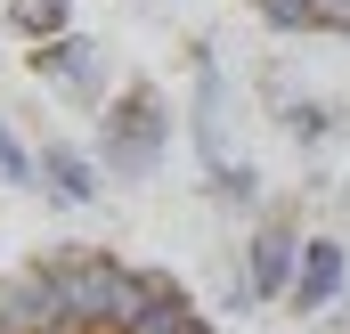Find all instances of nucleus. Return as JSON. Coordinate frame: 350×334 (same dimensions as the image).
I'll return each mask as SVG.
<instances>
[{
	"instance_id": "9",
	"label": "nucleus",
	"mask_w": 350,
	"mask_h": 334,
	"mask_svg": "<svg viewBox=\"0 0 350 334\" xmlns=\"http://www.w3.org/2000/svg\"><path fill=\"white\" fill-rule=\"evenodd\" d=\"M212 196H220L228 212H253V204H261V179H253V164H245V155H237V164H220V171H212Z\"/></svg>"
},
{
	"instance_id": "4",
	"label": "nucleus",
	"mask_w": 350,
	"mask_h": 334,
	"mask_svg": "<svg viewBox=\"0 0 350 334\" xmlns=\"http://www.w3.org/2000/svg\"><path fill=\"white\" fill-rule=\"evenodd\" d=\"M33 74H41L49 90H66L74 106H106V49H98L90 33L41 41V49H33Z\"/></svg>"
},
{
	"instance_id": "1",
	"label": "nucleus",
	"mask_w": 350,
	"mask_h": 334,
	"mask_svg": "<svg viewBox=\"0 0 350 334\" xmlns=\"http://www.w3.org/2000/svg\"><path fill=\"white\" fill-rule=\"evenodd\" d=\"M0 334H212L196 294L106 245H49L0 285Z\"/></svg>"
},
{
	"instance_id": "7",
	"label": "nucleus",
	"mask_w": 350,
	"mask_h": 334,
	"mask_svg": "<svg viewBox=\"0 0 350 334\" xmlns=\"http://www.w3.org/2000/svg\"><path fill=\"white\" fill-rule=\"evenodd\" d=\"M98 155H82V147H41V188L57 196V204H90L98 196Z\"/></svg>"
},
{
	"instance_id": "3",
	"label": "nucleus",
	"mask_w": 350,
	"mask_h": 334,
	"mask_svg": "<svg viewBox=\"0 0 350 334\" xmlns=\"http://www.w3.org/2000/svg\"><path fill=\"white\" fill-rule=\"evenodd\" d=\"M301 245L310 237L293 229V212H261L245 237V302H285L301 277Z\"/></svg>"
},
{
	"instance_id": "8",
	"label": "nucleus",
	"mask_w": 350,
	"mask_h": 334,
	"mask_svg": "<svg viewBox=\"0 0 350 334\" xmlns=\"http://www.w3.org/2000/svg\"><path fill=\"white\" fill-rule=\"evenodd\" d=\"M8 33L16 41H57V33H74V0H8Z\"/></svg>"
},
{
	"instance_id": "12",
	"label": "nucleus",
	"mask_w": 350,
	"mask_h": 334,
	"mask_svg": "<svg viewBox=\"0 0 350 334\" xmlns=\"http://www.w3.org/2000/svg\"><path fill=\"white\" fill-rule=\"evenodd\" d=\"M293 334H301V326H293Z\"/></svg>"
},
{
	"instance_id": "10",
	"label": "nucleus",
	"mask_w": 350,
	"mask_h": 334,
	"mask_svg": "<svg viewBox=\"0 0 350 334\" xmlns=\"http://www.w3.org/2000/svg\"><path fill=\"white\" fill-rule=\"evenodd\" d=\"M0 179L8 188H41V155H25V139L0 123Z\"/></svg>"
},
{
	"instance_id": "5",
	"label": "nucleus",
	"mask_w": 350,
	"mask_h": 334,
	"mask_svg": "<svg viewBox=\"0 0 350 334\" xmlns=\"http://www.w3.org/2000/svg\"><path fill=\"white\" fill-rule=\"evenodd\" d=\"M342 294H350V253H342V237H310V245H301V277H293V294H285V310H293V318H334Z\"/></svg>"
},
{
	"instance_id": "11",
	"label": "nucleus",
	"mask_w": 350,
	"mask_h": 334,
	"mask_svg": "<svg viewBox=\"0 0 350 334\" xmlns=\"http://www.w3.org/2000/svg\"><path fill=\"white\" fill-rule=\"evenodd\" d=\"M334 334H350V294H342V302H334Z\"/></svg>"
},
{
	"instance_id": "2",
	"label": "nucleus",
	"mask_w": 350,
	"mask_h": 334,
	"mask_svg": "<svg viewBox=\"0 0 350 334\" xmlns=\"http://www.w3.org/2000/svg\"><path fill=\"white\" fill-rule=\"evenodd\" d=\"M90 155L114 179H155V164L172 155V98L155 82H122L98 106V147Z\"/></svg>"
},
{
	"instance_id": "6",
	"label": "nucleus",
	"mask_w": 350,
	"mask_h": 334,
	"mask_svg": "<svg viewBox=\"0 0 350 334\" xmlns=\"http://www.w3.org/2000/svg\"><path fill=\"white\" fill-rule=\"evenodd\" d=\"M269 33H350V0H245Z\"/></svg>"
}]
</instances>
